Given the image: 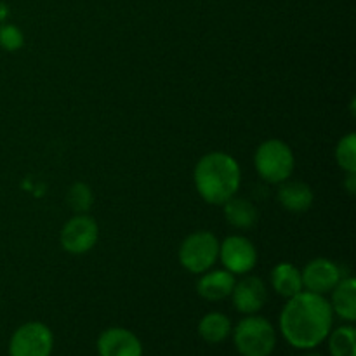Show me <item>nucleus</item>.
I'll use <instances>...</instances> for the list:
<instances>
[{
    "instance_id": "4468645a",
    "label": "nucleus",
    "mask_w": 356,
    "mask_h": 356,
    "mask_svg": "<svg viewBox=\"0 0 356 356\" xmlns=\"http://www.w3.org/2000/svg\"><path fill=\"white\" fill-rule=\"evenodd\" d=\"M330 308L334 315L344 322L353 323L356 320V282L353 277H343L330 292Z\"/></svg>"
},
{
    "instance_id": "a211bd4d",
    "label": "nucleus",
    "mask_w": 356,
    "mask_h": 356,
    "mask_svg": "<svg viewBox=\"0 0 356 356\" xmlns=\"http://www.w3.org/2000/svg\"><path fill=\"white\" fill-rule=\"evenodd\" d=\"M330 356H356V330L351 325H343L329 334Z\"/></svg>"
},
{
    "instance_id": "423d86ee",
    "label": "nucleus",
    "mask_w": 356,
    "mask_h": 356,
    "mask_svg": "<svg viewBox=\"0 0 356 356\" xmlns=\"http://www.w3.org/2000/svg\"><path fill=\"white\" fill-rule=\"evenodd\" d=\"M54 348L52 330L42 322L17 327L9 343V356H51Z\"/></svg>"
},
{
    "instance_id": "2eb2a0df",
    "label": "nucleus",
    "mask_w": 356,
    "mask_h": 356,
    "mask_svg": "<svg viewBox=\"0 0 356 356\" xmlns=\"http://www.w3.org/2000/svg\"><path fill=\"white\" fill-rule=\"evenodd\" d=\"M271 287L280 298L291 299L305 291L301 270L292 263H278L270 273Z\"/></svg>"
},
{
    "instance_id": "6e6552de",
    "label": "nucleus",
    "mask_w": 356,
    "mask_h": 356,
    "mask_svg": "<svg viewBox=\"0 0 356 356\" xmlns=\"http://www.w3.org/2000/svg\"><path fill=\"white\" fill-rule=\"evenodd\" d=\"M219 261L232 275H249L257 264V249L249 238L232 235L219 243Z\"/></svg>"
},
{
    "instance_id": "20e7f679",
    "label": "nucleus",
    "mask_w": 356,
    "mask_h": 356,
    "mask_svg": "<svg viewBox=\"0 0 356 356\" xmlns=\"http://www.w3.org/2000/svg\"><path fill=\"white\" fill-rule=\"evenodd\" d=\"M233 343L242 356H270L277 346V332L264 316L245 315L233 330Z\"/></svg>"
},
{
    "instance_id": "f3484780",
    "label": "nucleus",
    "mask_w": 356,
    "mask_h": 356,
    "mask_svg": "<svg viewBox=\"0 0 356 356\" xmlns=\"http://www.w3.org/2000/svg\"><path fill=\"white\" fill-rule=\"evenodd\" d=\"M232 334V320L225 313L212 312L207 313L198 322V336L211 344H219L226 341Z\"/></svg>"
},
{
    "instance_id": "4be33fe9",
    "label": "nucleus",
    "mask_w": 356,
    "mask_h": 356,
    "mask_svg": "<svg viewBox=\"0 0 356 356\" xmlns=\"http://www.w3.org/2000/svg\"><path fill=\"white\" fill-rule=\"evenodd\" d=\"M344 188L350 195H355L356 191V172H348L346 179H344Z\"/></svg>"
},
{
    "instance_id": "aec40b11",
    "label": "nucleus",
    "mask_w": 356,
    "mask_h": 356,
    "mask_svg": "<svg viewBox=\"0 0 356 356\" xmlns=\"http://www.w3.org/2000/svg\"><path fill=\"white\" fill-rule=\"evenodd\" d=\"M336 162L344 172H356V134L343 136L336 146Z\"/></svg>"
},
{
    "instance_id": "9b49d317",
    "label": "nucleus",
    "mask_w": 356,
    "mask_h": 356,
    "mask_svg": "<svg viewBox=\"0 0 356 356\" xmlns=\"http://www.w3.org/2000/svg\"><path fill=\"white\" fill-rule=\"evenodd\" d=\"M97 353L99 356H143V344L131 330L111 327L97 339Z\"/></svg>"
},
{
    "instance_id": "39448f33",
    "label": "nucleus",
    "mask_w": 356,
    "mask_h": 356,
    "mask_svg": "<svg viewBox=\"0 0 356 356\" xmlns=\"http://www.w3.org/2000/svg\"><path fill=\"white\" fill-rule=\"evenodd\" d=\"M219 240L207 229H200L188 235L179 245V263L188 273L202 275L211 270L219 259Z\"/></svg>"
},
{
    "instance_id": "1a4fd4ad",
    "label": "nucleus",
    "mask_w": 356,
    "mask_h": 356,
    "mask_svg": "<svg viewBox=\"0 0 356 356\" xmlns=\"http://www.w3.org/2000/svg\"><path fill=\"white\" fill-rule=\"evenodd\" d=\"M302 277V287L305 291L313 292V294L325 296L332 292V289L343 278V271H341L339 264L334 261L327 259V257H316L312 259L301 271Z\"/></svg>"
},
{
    "instance_id": "9d476101",
    "label": "nucleus",
    "mask_w": 356,
    "mask_h": 356,
    "mask_svg": "<svg viewBox=\"0 0 356 356\" xmlns=\"http://www.w3.org/2000/svg\"><path fill=\"white\" fill-rule=\"evenodd\" d=\"M233 306L242 315H256L264 308L268 301V289L259 277H245L242 280L235 282V287L232 292Z\"/></svg>"
},
{
    "instance_id": "f8f14e48",
    "label": "nucleus",
    "mask_w": 356,
    "mask_h": 356,
    "mask_svg": "<svg viewBox=\"0 0 356 356\" xmlns=\"http://www.w3.org/2000/svg\"><path fill=\"white\" fill-rule=\"evenodd\" d=\"M235 275L226 270H209L200 275L197 282V292L202 299L211 302L222 301L232 296L235 287Z\"/></svg>"
},
{
    "instance_id": "7ed1b4c3",
    "label": "nucleus",
    "mask_w": 356,
    "mask_h": 356,
    "mask_svg": "<svg viewBox=\"0 0 356 356\" xmlns=\"http://www.w3.org/2000/svg\"><path fill=\"white\" fill-rule=\"evenodd\" d=\"M254 167L263 181L282 184L291 179L296 167V156L291 146L282 139H268L254 153Z\"/></svg>"
},
{
    "instance_id": "412c9836",
    "label": "nucleus",
    "mask_w": 356,
    "mask_h": 356,
    "mask_svg": "<svg viewBox=\"0 0 356 356\" xmlns=\"http://www.w3.org/2000/svg\"><path fill=\"white\" fill-rule=\"evenodd\" d=\"M24 45V35L16 24H0V47L7 52H17Z\"/></svg>"
},
{
    "instance_id": "f257e3e1",
    "label": "nucleus",
    "mask_w": 356,
    "mask_h": 356,
    "mask_svg": "<svg viewBox=\"0 0 356 356\" xmlns=\"http://www.w3.org/2000/svg\"><path fill=\"white\" fill-rule=\"evenodd\" d=\"M334 313L325 296L302 291L287 299L280 313V332L298 350H315L329 337Z\"/></svg>"
},
{
    "instance_id": "6ab92c4d",
    "label": "nucleus",
    "mask_w": 356,
    "mask_h": 356,
    "mask_svg": "<svg viewBox=\"0 0 356 356\" xmlns=\"http://www.w3.org/2000/svg\"><path fill=\"white\" fill-rule=\"evenodd\" d=\"M66 202L75 214H87L94 204V193L89 184L73 183L66 193Z\"/></svg>"
},
{
    "instance_id": "ddd939ff",
    "label": "nucleus",
    "mask_w": 356,
    "mask_h": 356,
    "mask_svg": "<svg viewBox=\"0 0 356 356\" xmlns=\"http://www.w3.org/2000/svg\"><path fill=\"white\" fill-rule=\"evenodd\" d=\"M278 202L282 207L294 214H301L312 209L313 200H315V193H313L312 186L302 181H284L278 188L277 193Z\"/></svg>"
},
{
    "instance_id": "dca6fc26",
    "label": "nucleus",
    "mask_w": 356,
    "mask_h": 356,
    "mask_svg": "<svg viewBox=\"0 0 356 356\" xmlns=\"http://www.w3.org/2000/svg\"><path fill=\"white\" fill-rule=\"evenodd\" d=\"M225 209V218L228 225L236 229H250L257 222V209L247 198L232 197L228 202L222 204Z\"/></svg>"
},
{
    "instance_id": "0eeeda50",
    "label": "nucleus",
    "mask_w": 356,
    "mask_h": 356,
    "mask_svg": "<svg viewBox=\"0 0 356 356\" xmlns=\"http://www.w3.org/2000/svg\"><path fill=\"white\" fill-rule=\"evenodd\" d=\"M99 238V226L89 214H75L65 222L59 233L63 250L73 256H82L96 247Z\"/></svg>"
},
{
    "instance_id": "f03ea898",
    "label": "nucleus",
    "mask_w": 356,
    "mask_h": 356,
    "mask_svg": "<svg viewBox=\"0 0 356 356\" xmlns=\"http://www.w3.org/2000/svg\"><path fill=\"white\" fill-rule=\"evenodd\" d=\"M193 181L202 200L209 205H222L240 190L242 169L229 153L211 152L195 165Z\"/></svg>"
},
{
    "instance_id": "5701e85b",
    "label": "nucleus",
    "mask_w": 356,
    "mask_h": 356,
    "mask_svg": "<svg viewBox=\"0 0 356 356\" xmlns=\"http://www.w3.org/2000/svg\"><path fill=\"white\" fill-rule=\"evenodd\" d=\"M306 356H323V355H320V353H308Z\"/></svg>"
}]
</instances>
